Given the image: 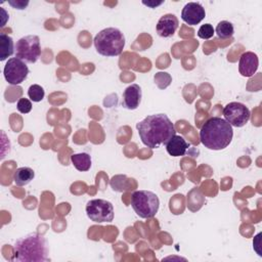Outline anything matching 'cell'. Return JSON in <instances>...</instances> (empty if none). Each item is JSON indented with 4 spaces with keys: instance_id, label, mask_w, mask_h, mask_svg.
Segmentation results:
<instances>
[{
    "instance_id": "cell-1",
    "label": "cell",
    "mask_w": 262,
    "mask_h": 262,
    "mask_svg": "<svg viewBox=\"0 0 262 262\" xmlns=\"http://www.w3.org/2000/svg\"><path fill=\"white\" fill-rule=\"evenodd\" d=\"M142 143L149 148H158L176 134L174 124L165 114H156L145 117L136 124Z\"/></svg>"
},
{
    "instance_id": "cell-2",
    "label": "cell",
    "mask_w": 262,
    "mask_h": 262,
    "mask_svg": "<svg viewBox=\"0 0 262 262\" xmlns=\"http://www.w3.org/2000/svg\"><path fill=\"white\" fill-rule=\"evenodd\" d=\"M12 261L17 262H44L48 260V245L46 238L32 232L15 241Z\"/></svg>"
},
{
    "instance_id": "cell-3",
    "label": "cell",
    "mask_w": 262,
    "mask_h": 262,
    "mask_svg": "<svg viewBox=\"0 0 262 262\" xmlns=\"http://www.w3.org/2000/svg\"><path fill=\"white\" fill-rule=\"evenodd\" d=\"M232 126L220 117L207 120L200 130V139L203 145L209 149L220 150L229 145L232 140Z\"/></svg>"
},
{
    "instance_id": "cell-4",
    "label": "cell",
    "mask_w": 262,
    "mask_h": 262,
    "mask_svg": "<svg viewBox=\"0 0 262 262\" xmlns=\"http://www.w3.org/2000/svg\"><path fill=\"white\" fill-rule=\"evenodd\" d=\"M96 51L106 57L118 56L122 53L125 46V37L117 28H106L101 30L94 37Z\"/></svg>"
},
{
    "instance_id": "cell-5",
    "label": "cell",
    "mask_w": 262,
    "mask_h": 262,
    "mask_svg": "<svg viewBox=\"0 0 262 262\" xmlns=\"http://www.w3.org/2000/svg\"><path fill=\"white\" fill-rule=\"evenodd\" d=\"M131 206L134 212L143 219L152 218L159 210L160 200L149 190H136L132 193Z\"/></svg>"
},
{
    "instance_id": "cell-6",
    "label": "cell",
    "mask_w": 262,
    "mask_h": 262,
    "mask_svg": "<svg viewBox=\"0 0 262 262\" xmlns=\"http://www.w3.org/2000/svg\"><path fill=\"white\" fill-rule=\"evenodd\" d=\"M41 55L40 39L36 35H28L20 38L15 44V57L26 63L36 62Z\"/></svg>"
},
{
    "instance_id": "cell-7",
    "label": "cell",
    "mask_w": 262,
    "mask_h": 262,
    "mask_svg": "<svg viewBox=\"0 0 262 262\" xmlns=\"http://www.w3.org/2000/svg\"><path fill=\"white\" fill-rule=\"evenodd\" d=\"M86 214L91 221L96 223L112 222L114 219V206L106 200H90L86 205Z\"/></svg>"
},
{
    "instance_id": "cell-8",
    "label": "cell",
    "mask_w": 262,
    "mask_h": 262,
    "mask_svg": "<svg viewBox=\"0 0 262 262\" xmlns=\"http://www.w3.org/2000/svg\"><path fill=\"white\" fill-rule=\"evenodd\" d=\"M224 120H226L233 127L245 126L251 117L250 110L243 103L232 101L227 103L223 108Z\"/></svg>"
},
{
    "instance_id": "cell-9",
    "label": "cell",
    "mask_w": 262,
    "mask_h": 262,
    "mask_svg": "<svg viewBox=\"0 0 262 262\" xmlns=\"http://www.w3.org/2000/svg\"><path fill=\"white\" fill-rule=\"evenodd\" d=\"M5 80L11 85H18L23 83L28 75L29 68L25 61L17 57H11L5 63L3 70Z\"/></svg>"
},
{
    "instance_id": "cell-10",
    "label": "cell",
    "mask_w": 262,
    "mask_h": 262,
    "mask_svg": "<svg viewBox=\"0 0 262 262\" xmlns=\"http://www.w3.org/2000/svg\"><path fill=\"white\" fill-rule=\"evenodd\" d=\"M206 16L205 8L198 2H188L181 11V18L189 26L200 24Z\"/></svg>"
},
{
    "instance_id": "cell-11",
    "label": "cell",
    "mask_w": 262,
    "mask_h": 262,
    "mask_svg": "<svg viewBox=\"0 0 262 262\" xmlns=\"http://www.w3.org/2000/svg\"><path fill=\"white\" fill-rule=\"evenodd\" d=\"M179 26L178 18L172 13H167L161 16L157 24V33L163 38H169L174 35Z\"/></svg>"
},
{
    "instance_id": "cell-12",
    "label": "cell",
    "mask_w": 262,
    "mask_h": 262,
    "mask_svg": "<svg viewBox=\"0 0 262 262\" xmlns=\"http://www.w3.org/2000/svg\"><path fill=\"white\" fill-rule=\"evenodd\" d=\"M259 59L257 54L251 51L244 52L238 60V71L244 77H252L258 70Z\"/></svg>"
},
{
    "instance_id": "cell-13",
    "label": "cell",
    "mask_w": 262,
    "mask_h": 262,
    "mask_svg": "<svg viewBox=\"0 0 262 262\" xmlns=\"http://www.w3.org/2000/svg\"><path fill=\"white\" fill-rule=\"evenodd\" d=\"M141 88L138 84H131L123 93V106L127 110H135L141 101Z\"/></svg>"
},
{
    "instance_id": "cell-14",
    "label": "cell",
    "mask_w": 262,
    "mask_h": 262,
    "mask_svg": "<svg viewBox=\"0 0 262 262\" xmlns=\"http://www.w3.org/2000/svg\"><path fill=\"white\" fill-rule=\"evenodd\" d=\"M189 144L186 140L180 135H174L166 144V149L168 154L172 157H181L184 156Z\"/></svg>"
},
{
    "instance_id": "cell-15",
    "label": "cell",
    "mask_w": 262,
    "mask_h": 262,
    "mask_svg": "<svg viewBox=\"0 0 262 262\" xmlns=\"http://www.w3.org/2000/svg\"><path fill=\"white\" fill-rule=\"evenodd\" d=\"M35 177V172L30 167L17 168L13 173V181L17 186L29 184Z\"/></svg>"
},
{
    "instance_id": "cell-16",
    "label": "cell",
    "mask_w": 262,
    "mask_h": 262,
    "mask_svg": "<svg viewBox=\"0 0 262 262\" xmlns=\"http://www.w3.org/2000/svg\"><path fill=\"white\" fill-rule=\"evenodd\" d=\"M14 53V44L10 36L0 33V60L3 61Z\"/></svg>"
},
{
    "instance_id": "cell-17",
    "label": "cell",
    "mask_w": 262,
    "mask_h": 262,
    "mask_svg": "<svg viewBox=\"0 0 262 262\" xmlns=\"http://www.w3.org/2000/svg\"><path fill=\"white\" fill-rule=\"evenodd\" d=\"M71 162L74 165V167L81 172L88 171L91 167V158L86 152H79V154L72 155Z\"/></svg>"
},
{
    "instance_id": "cell-18",
    "label": "cell",
    "mask_w": 262,
    "mask_h": 262,
    "mask_svg": "<svg viewBox=\"0 0 262 262\" xmlns=\"http://www.w3.org/2000/svg\"><path fill=\"white\" fill-rule=\"evenodd\" d=\"M214 31L217 34V36L221 39H228V38L232 37V35L234 33L233 26L228 20H221L220 23H218V25Z\"/></svg>"
},
{
    "instance_id": "cell-19",
    "label": "cell",
    "mask_w": 262,
    "mask_h": 262,
    "mask_svg": "<svg viewBox=\"0 0 262 262\" xmlns=\"http://www.w3.org/2000/svg\"><path fill=\"white\" fill-rule=\"evenodd\" d=\"M28 95L32 101L39 102L44 98L45 91L42 86H40L38 84H33L28 89Z\"/></svg>"
},
{
    "instance_id": "cell-20",
    "label": "cell",
    "mask_w": 262,
    "mask_h": 262,
    "mask_svg": "<svg viewBox=\"0 0 262 262\" xmlns=\"http://www.w3.org/2000/svg\"><path fill=\"white\" fill-rule=\"evenodd\" d=\"M215 31H214V28L211 24H205V25H202L201 28L199 29L198 31V36L201 38V39H210L213 37Z\"/></svg>"
},
{
    "instance_id": "cell-21",
    "label": "cell",
    "mask_w": 262,
    "mask_h": 262,
    "mask_svg": "<svg viewBox=\"0 0 262 262\" xmlns=\"http://www.w3.org/2000/svg\"><path fill=\"white\" fill-rule=\"evenodd\" d=\"M16 107L18 110L19 113L21 114H28L31 112L32 110V102L25 97H21L18 99L17 103H16Z\"/></svg>"
},
{
    "instance_id": "cell-22",
    "label": "cell",
    "mask_w": 262,
    "mask_h": 262,
    "mask_svg": "<svg viewBox=\"0 0 262 262\" xmlns=\"http://www.w3.org/2000/svg\"><path fill=\"white\" fill-rule=\"evenodd\" d=\"M8 4L11 5L13 8L15 9H25L28 4H29V1H24V0H9L8 1Z\"/></svg>"
},
{
    "instance_id": "cell-23",
    "label": "cell",
    "mask_w": 262,
    "mask_h": 262,
    "mask_svg": "<svg viewBox=\"0 0 262 262\" xmlns=\"http://www.w3.org/2000/svg\"><path fill=\"white\" fill-rule=\"evenodd\" d=\"M164 2H165V0L159 1V2H157V1H147V2L146 1H142V4L146 5L147 7H150V8H156V7L160 6V5H162Z\"/></svg>"
}]
</instances>
